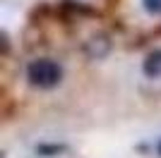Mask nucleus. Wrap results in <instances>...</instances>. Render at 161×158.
Listing matches in <instances>:
<instances>
[{
  "label": "nucleus",
  "instance_id": "nucleus-2",
  "mask_svg": "<svg viewBox=\"0 0 161 158\" xmlns=\"http://www.w3.org/2000/svg\"><path fill=\"white\" fill-rule=\"evenodd\" d=\"M142 70L149 79H159L161 77V48L159 50H152L142 62Z\"/></svg>",
  "mask_w": 161,
  "mask_h": 158
},
{
  "label": "nucleus",
  "instance_id": "nucleus-1",
  "mask_svg": "<svg viewBox=\"0 0 161 158\" xmlns=\"http://www.w3.org/2000/svg\"><path fill=\"white\" fill-rule=\"evenodd\" d=\"M27 79L34 86H39V89H53L63 79V67L51 58L31 60L27 67Z\"/></svg>",
  "mask_w": 161,
  "mask_h": 158
},
{
  "label": "nucleus",
  "instance_id": "nucleus-4",
  "mask_svg": "<svg viewBox=\"0 0 161 158\" xmlns=\"http://www.w3.org/2000/svg\"><path fill=\"white\" fill-rule=\"evenodd\" d=\"M159 153H161V141H159Z\"/></svg>",
  "mask_w": 161,
  "mask_h": 158
},
{
  "label": "nucleus",
  "instance_id": "nucleus-3",
  "mask_svg": "<svg viewBox=\"0 0 161 158\" xmlns=\"http://www.w3.org/2000/svg\"><path fill=\"white\" fill-rule=\"evenodd\" d=\"M142 5L149 14H161V0H142Z\"/></svg>",
  "mask_w": 161,
  "mask_h": 158
}]
</instances>
